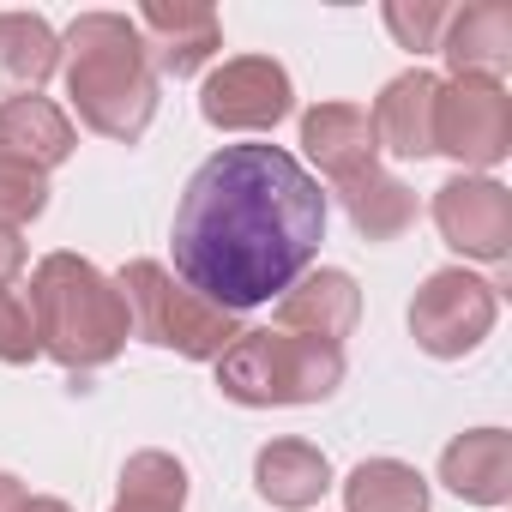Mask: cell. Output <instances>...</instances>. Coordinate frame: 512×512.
I'll use <instances>...</instances> for the list:
<instances>
[{
	"mask_svg": "<svg viewBox=\"0 0 512 512\" xmlns=\"http://www.w3.org/2000/svg\"><path fill=\"white\" fill-rule=\"evenodd\" d=\"M338 199H344V211H350L362 241H398L416 223V193L398 175H386V169H368V175L344 181Z\"/></svg>",
	"mask_w": 512,
	"mask_h": 512,
	"instance_id": "obj_19",
	"label": "cell"
},
{
	"mask_svg": "<svg viewBox=\"0 0 512 512\" xmlns=\"http://www.w3.org/2000/svg\"><path fill=\"white\" fill-rule=\"evenodd\" d=\"M440 482L470 506H506L512 500V434L506 428H470L440 452Z\"/></svg>",
	"mask_w": 512,
	"mask_h": 512,
	"instance_id": "obj_15",
	"label": "cell"
},
{
	"mask_svg": "<svg viewBox=\"0 0 512 512\" xmlns=\"http://www.w3.org/2000/svg\"><path fill=\"white\" fill-rule=\"evenodd\" d=\"M440 55L452 67V79H500L512 67V7L506 0H470L446 19Z\"/></svg>",
	"mask_w": 512,
	"mask_h": 512,
	"instance_id": "obj_14",
	"label": "cell"
},
{
	"mask_svg": "<svg viewBox=\"0 0 512 512\" xmlns=\"http://www.w3.org/2000/svg\"><path fill=\"white\" fill-rule=\"evenodd\" d=\"M434 97H440V79H434L428 67L398 73V79L374 97V109H368L380 151L410 157V163L434 157Z\"/></svg>",
	"mask_w": 512,
	"mask_h": 512,
	"instance_id": "obj_13",
	"label": "cell"
},
{
	"mask_svg": "<svg viewBox=\"0 0 512 512\" xmlns=\"http://www.w3.org/2000/svg\"><path fill=\"white\" fill-rule=\"evenodd\" d=\"M19 512H73V506H67V500H55V494H31Z\"/></svg>",
	"mask_w": 512,
	"mask_h": 512,
	"instance_id": "obj_27",
	"label": "cell"
},
{
	"mask_svg": "<svg viewBox=\"0 0 512 512\" xmlns=\"http://www.w3.org/2000/svg\"><path fill=\"white\" fill-rule=\"evenodd\" d=\"M326 241V187L284 145L211 151L175 205V278L223 314L284 296Z\"/></svg>",
	"mask_w": 512,
	"mask_h": 512,
	"instance_id": "obj_1",
	"label": "cell"
},
{
	"mask_svg": "<svg viewBox=\"0 0 512 512\" xmlns=\"http://www.w3.org/2000/svg\"><path fill=\"white\" fill-rule=\"evenodd\" d=\"M494 320H500L494 284L476 278V272H464V266L434 272V278L416 290V302H410V338H416V350H428L434 362L470 356V350L494 332Z\"/></svg>",
	"mask_w": 512,
	"mask_h": 512,
	"instance_id": "obj_6",
	"label": "cell"
},
{
	"mask_svg": "<svg viewBox=\"0 0 512 512\" xmlns=\"http://www.w3.org/2000/svg\"><path fill=\"white\" fill-rule=\"evenodd\" d=\"M434 229L464 260L500 266L512 253V193L494 175H452L434 187Z\"/></svg>",
	"mask_w": 512,
	"mask_h": 512,
	"instance_id": "obj_9",
	"label": "cell"
},
{
	"mask_svg": "<svg viewBox=\"0 0 512 512\" xmlns=\"http://www.w3.org/2000/svg\"><path fill=\"white\" fill-rule=\"evenodd\" d=\"M19 272H25V241H19V229L0 223V290H13Z\"/></svg>",
	"mask_w": 512,
	"mask_h": 512,
	"instance_id": "obj_25",
	"label": "cell"
},
{
	"mask_svg": "<svg viewBox=\"0 0 512 512\" xmlns=\"http://www.w3.org/2000/svg\"><path fill=\"white\" fill-rule=\"evenodd\" d=\"M187 506V464L169 452H133L121 470V500L109 512H181Z\"/></svg>",
	"mask_w": 512,
	"mask_h": 512,
	"instance_id": "obj_21",
	"label": "cell"
},
{
	"mask_svg": "<svg viewBox=\"0 0 512 512\" xmlns=\"http://www.w3.org/2000/svg\"><path fill=\"white\" fill-rule=\"evenodd\" d=\"M302 151L332 187L380 169V139H374V121H368L362 103H320V109H308L302 115Z\"/></svg>",
	"mask_w": 512,
	"mask_h": 512,
	"instance_id": "obj_11",
	"label": "cell"
},
{
	"mask_svg": "<svg viewBox=\"0 0 512 512\" xmlns=\"http://www.w3.org/2000/svg\"><path fill=\"white\" fill-rule=\"evenodd\" d=\"M61 73L79 121L115 145L145 139L157 115V73L145 61V37L127 13H79L61 37Z\"/></svg>",
	"mask_w": 512,
	"mask_h": 512,
	"instance_id": "obj_2",
	"label": "cell"
},
{
	"mask_svg": "<svg viewBox=\"0 0 512 512\" xmlns=\"http://www.w3.org/2000/svg\"><path fill=\"white\" fill-rule=\"evenodd\" d=\"M43 211H49V175L31 163L0 157V223L19 229V223H37Z\"/></svg>",
	"mask_w": 512,
	"mask_h": 512,
	"instance_id": "obj_23",
	"label": "cell"
},
{
	"mask_svg": "<svg viewBox=\"0 0 512 512\" xmlns=\"http://www.w3.org/2000/svg\"><path fill=\"white\" fill-rule=\"evenodd\" d=\"M253 488L284 512H308L332 488V464L308 440H272V446H260V458H253Z\"/></svg>",
	"mask_w": 512,
	"mask_h": 512,
	"instance_id": "obj_17",
	"label": "cell"
},
{
	"mask_svg": "<svg viewBox=\"0 0 512 512\" xmlns=\"http://www.w3.org/2000/svg\"><path fill=\"white\" fill-rule=\"evenodd\" d=\"M37 320H31V302L19 290H0V362L7 368H25L37 362Z\"/></svg>",
	"mask_w": 512,
	"mask_h": 512,
	"instance_id": "obj_24",
	"label": "cell"
},
{
	"mask_svg": "<svg viewBox=\"0 0 512 512\" xmlns=\"http://www.w3.org/2000/svg\"><path fill=\"white\" fill-rule=\"evenodd\" d=\"M434 151H446L464 175L506 163L512 151V97L500 79H452L434 97Z\"/></svg>",
	"mask_w": 512,
	"mask_h": 512,
	"instance_id": "obj_7",
	"label": "cell"
},
{
	"mask_svg": "<svg viewBox=\"0 0 512 512\" xmlns=\"http://www.w3.org/2000/svg\"><path fill=\"white\" fill-rule=\"evenodd\" d=\"M133 25H139V37H145L151 73H163V79L199 73V67L223 49L217 7H205V0H145Z\"/></svg>",
	"mask_w": 512,
	"mask_h": 512,
	"instance_id": "obj_10",
	"label": "cell"
},
{
	"mask_svg": "<svg viewBox=\"0 0 512 512\" xmlns=\"http://www.w3.org/2000/svg\"><path fill=\"white\" fill-rule=\"evenodd\" d=\"M25 302H31V320H37V350L55 356L73 374L109 368L133 338V320H127V302H121L115 278H103L79 253H49V260H37Z\"/></svg>",
	"mask_w": 512,
	"mask_h": 512,
	"instance_id": "obj_3",
	"label": "cell"
},
{
	"mask_svg": "<svg viewBox=\"0 0 512 512\" xmlns=\"http://www.w3.org/2000/svg\"><path fill=\"white\" fill-rule=\"evenodd\" d=\"M115 290H121V302H127L133 338H145V344H157V350H175V356H187V362H217V356L241 338L235 314H223V308H211L205 296H193V290H187L169 266H157V260L121 266Z\"/></svg>",
	"mask_w": 512,
	"mask_h": 512,
	"instance_id": "obj_5",
	"label": "cell"
},
{
	"mask_svg": "<svg viewBox=\"0 0 512 512\" xmlns=\"http://www.w3.org/2000/svg\"><path fill=\"white\" fill-rule=\"evenodd\" d=\"M380 19H386V31L398 37V49H410V55H428V49H440L452 7H446V0H386V7H380Z\"/></svg>",
	"mask_w": 512,
	"mask_h": 512,
	"instance_id": "obj_22",
	"label": "cell"
},
{
	"mask_svg": "<svg viewBox=\"0 0 512 512\" xmlns=\"http://www.w3.org/2000/svg\"><path fill=\"white\" fill-rule=\"evenodd\" d=\"M31 494H25V482L19 476H7V470H0V512H19Z\"/></svg>",
	"mask_w": 512,
	"mask_h": 512,
	"instance_id": "obj_26",
	"label": "cell"
},
{
	"mask_svg": "<svg viewBox=\"0 0 512 512\" xmlns=\"http://www.w3.org/2000/svg\"><path fill=\"white\" fill-rule=\"evenodd\" d=\"M73 145H79V133H73L61 103H49V97H7L0 103V157L31 163L49 175L73 157Z\"/></svg>",
	"mask_w": 512,
	"mask_h": 512,
	"instance_id": "obj_16",
	"label": "cell"
},
{
	"mask_svg": "<svg viewBox=\"0 0 512 512\" xmlns=\"http://www.w3.org/2000/svg\"><path fill=\"white\" fill-rule=\"evenodd\" d=\"M350 362L338 344L314 338H284V332H241L217 356V392L247 410L272 404H326L344 386Z\"/></svg>",
	"mask_w": 512,
	"mask_h": 512,
	"instance_id": "obj_4",
	"label": "cell"
},
{
	"mask_svg": "<svg viewBox=\"0 0 512 512\" xmlns=\"http://www.w3.org/2000/svg\"><path fill=\"white\" fill-rule=\"evenodd\" d=\"M61 67V37L43 13H0V91L37 97Z\"/></svg>",
	"mask_w": 512,
	"mask_h": 512,
	"instance_id": "obj_18",
	"label": "cell"
},
{
	"mask_svg": "<svg viewBox=\"0 0 512 512\" xmlns=\"http://www.w3.org/2000/svg\"><path fill=\"white\" fill-rule=\"evenodd\" d=\"M290 109H296V85L272 55H235L199 91V115L217 133H272Z\"/></svg>",
	"mask_w": 512,
	"mask_h": 512,
	"instance_id": "obj_8",
	"label": "cell"
},
{
	"mask_svg": "<svg viewBox=\"0 0 512 512\" xmlns=\"http://www.w3.org/2000/svg\"><path fill=\"white\" fill-rule=\"evenodd\" d=\"M344 512H428V482L404 458H368L344 482Z\"/></svg>",
	"mask_w": 512,
	"mask_h": 512,
	"instance_id": "obj_20",
	"label": "cell"
},
{
	"mask_svg": "<svg viewBox=\"0 0 512 512\" xmlns=\"http://www.w3.org/2000/svg\"><path fill=\"white\" fill-rule=\"evenodd\" d=\"M356 320H362V290H356V278L338 272V266L302 272V278L278 296V326H284V332H302V338H314V344H338V350H344V338L356 332Z\"/></svg>",
	"mask_w": 512,
	"mask_h": 512,
	"instance_id": "obj_12",
	"label": "cell"
}]
</instances>
